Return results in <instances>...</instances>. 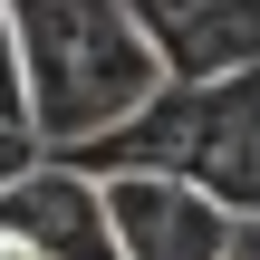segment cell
<instances>
[{
    "instance_id": "obj_8",
    "label": "cell",
    "mask_w": 260,
    "mask_h": 260,
    "mask_svg": "<svg viewBox=\"0 0 260 260\" xmlns=\"http://www.w3.org/2000/svg\"><path fill=\"white\" fill-rule=\"evenodd\" d=\"M0 260H29V251H10V241H0Z\"/></svg>"
},
{
    "instance_id": "obj_6",
    "label": "cell",
    "mask_w": 260,
    "mask_h": 260,
    "mask_svg": "<svg viewBox=\"0 0 260 260\" xmlns=\"http://www.w3.org/2000/svg\"><path fill=\"white\" fill-rule=\"evenodd\" d=\"M0 125L29 135V87H19V29H10V0H0Z\"/></svg>"
},
{
    "instance_id": "obj_7",
    "label": "cell",
    "mask_w": 260,
    "mask_h": 260,
    "mask_svg": "<svg viewBox=\"0 0 260 260\" xmlns=\"http://www.w3.org/2000/svg\"><path fill=\"white\" fill-rule=\"evenodd\" d=\"M39 164H48V154H39V135H10V125H0V193H10L19 174H39Z\"/></svg>"
},
{
    "instance_id": "obj_2",
    "label": "cell",
    "mask_w": 260,
    "mask_h": 260,
    "mask_svg": "<svg viewBox=\"0 0 260 260\" xmlns=\"http://www.w3.org/2000/svg\"><path fill=\"white\" fill-rule=\"evenodd\" d=\"M68 174L116 183V174H164L193 183L212 212H260V68L222 77V87H164L135 125H116L106 145L68 154Z\"/></svg>"
},
{
    "instance_id": "obj_3",
    "label": "cell",
    "mask_w": 260,
    "mask_h": 260,
    "mask_svg": "<svg viewBox=\"0 0 260 260\" xmlns=\"http://www.w3.org/2000/svg\"><path fill=\"white\" fill-rule=\"evenodd\" d=\"M164 87H222L260 68V0H125Z\"/></svg>"
},
{
    "instance_id": "obj_5",
    "label": "cell",
    "mask_w": 260,
    "mask_h": 260,
    "mask_svg": "<svg viewBox=\"0 0 260 260\" xmlns=\"http://www.w3.org/2000/svg\"><path fill=\"white\" fill-rule=\"evenodd\" d=\"M0 241L29 260H116V232H106V193L68 164H39L0 193Z\"/></svg>"
},
{
    "instance_id": "obj_1",
    "label": "cell",
    "mask_w": 260,
    "mask_h": 260,
    "mask_svg": "<svg viewBox=\"0 0 260 260\" xmlns=\"http://www.w3.org/2000/svg\"><path fill=\"white\" fill-rule=\"evenodd\" d=\"M19 29V87H29V135L68 154L106 145L164 96V68L135 29L125 0H10Z\"/></svg>"
},
{
    "instance_id": "obj_4",
    "label": "cell",
    "mask_w": 260,
    "mask_h": 260,
    "mask_svg": "<svg viewBox=\"0 0 260 260\" xmlns=\"http://www.w3.org/2000/svg\"><path fill=\"white\" fill-rule=\"evenodd\" d=\"M106 193V232H116V260H241L232 251V212H212L193 183H164V174H116L96 183Z\"/></svg>"
}]
</instances>
